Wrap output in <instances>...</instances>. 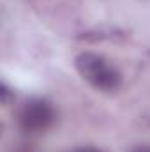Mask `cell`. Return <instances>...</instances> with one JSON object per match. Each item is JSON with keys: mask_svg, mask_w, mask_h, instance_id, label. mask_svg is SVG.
<instances>
[{"mask_svg": "<svg viewBox=\"0 0 150 152\" xmlns=\"http://www.w3.org/2000/svg\"><path fill=\"white\" fill-rule=\"evenodd\" d=\"M76 152H101L99 149H92V147H85V149H79V151Z\"/></svg>", "mask_w": 150, "mask_h": 152, "instance_id": "3", "label": "cell"}, {"mask_svg": "<svg viewBox=\"0 0 150 152\" xmlns=\"http://www.w3.org/2000/svg\"><path fill=\"white\" fill-rule=\"evenodd\" d=\"M55 120L53 106L44 99H30L20 113V124L25 131L41 133L46 131Z\"/></svg>", "mask_w": 150, "mask_h": 152, "instance_id": "2", "label": "cell"}, {"mask_svg": "<svg viewBox=\"0 0 150 152\" xmlns=\"http://www.w3.org/2000/svg\"><path fill=\"white\" fill-rule=\"evenodd\" d=\"M76 69L94 88L110 92L120 85V73L111 64L95 53H81L76 57Z\"/></svg>", "mask_w": 150, "mask_h": 152, "instance_id": "1", "label": "cell"}, {"mask_svg": "<svg viewBox=\"0 0 150 152\" xmlns=\"http://www.w3.org/2000/svg\"><path fill=\"white\" fill-rule=\"evenodd\" d=\"M136 152H150V149H138Z\"/></svg>", "mask_w": 150, "mask_h": 152, "instance_id": "4", "label": "cell"}]
</instances>
